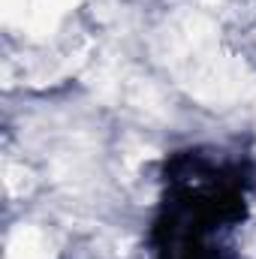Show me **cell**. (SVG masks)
Returning <instances> with one entry per match:
<instances>
[{"instance_id": "8992f818", "label": "cell", "mask_w": 256, "mask_h": 259, "mask_svg": "<svg viewBox=\"0 0 256 259\" xmlns=\"http://www.w3.org/2000/svg\"><path fill=\"white\" fill-rule=\"evenodd\" d=\"M202 3H208V6H217V3H223V0H202Z\"/></svg>"}, {"instance_id": "277c9868", "label": "cell", "mask_w": 256, "mask_h": 259, "mask_svg": "<svg viewBox=\"0 0 256 259\" xmlns=\"http://www.w3.org/2000/svg\"><path fill=\"white\" fill-rule=\"evenodd\" d=\"M30 15V0H3V21L6 24H27Z\"/></svg>"}, {"instance_id": "7a4b0ae2", "label": "cell", "mask_w": 256, "mask_h": 259, "mask_svg": "<svg viewBox=\"0 0 256 259\" xmlns=\"http://www.w3.org/2000/svg\"><path fill=\"white\" fill-rule=\"evenodd\" d=\"M81 0H30V15H27V24L24 30L33 36V39H46L58 30L61 18L72 6H78Z\"/></svg>"}, {"instance_id": "5b68a950", "label": "cell", "mask_w": 256, "mask_h": 259, "mask_svg": "<svg viewBox=\"0 0 256 259\" xmlns=\"http://www.w3.org/2000/svg\"><path fill=\"white\" fill-rule=\"evenodd\" d=\"M6 190L12 196H24L30 190V172L21 166H9L6 169Z\"/></svg>"}, {"instance_id": "6da1fadb", "label": "cell", "mask_w": 256, "mask_h": 259, "mask_svg": "<svg viewBox=\"0 0 256 259\" xmlns=\"http://www.w3.org/2000/svg\"><path fill=\"white\" fill-rule=\"evenodd\" d=\"M172 58L181 84L205 106H226L247 91V69L241 61L217 49L214 24L202 15H184L169 36Z\"/></svg>"}, {"instance_id": "3957f363", "label": "cell", "mask_w": 256, "mask_h": 259, "mask_svg": "<svg viewBox=\"0 0 256 259\" xmlns=\"http://www.w3.org/2000/svg\"><path fill=\"white\" fill-rule=\"evenodd\" d=\"M6 259H42V235L33 226H18L9 238Z\"/></svg>"}]
</instances>
